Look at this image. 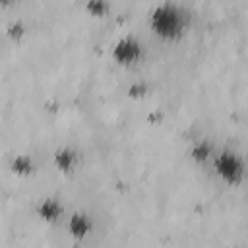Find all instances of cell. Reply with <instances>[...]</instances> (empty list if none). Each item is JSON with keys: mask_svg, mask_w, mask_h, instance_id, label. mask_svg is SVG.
Masks as SVG:
<instances>
[{"mask_svg": "<svg viewBox=\"0 0 248 248\" xmlns=\"http://www.w3.org/2000/svg\"><path fill=\"white\" fill-rule=\"evenodd\" d=\"M153 27H157L159 35L165 37H172L178 33V29L182 27V19L180 14L174 8H161L157 10V14L153 16Z\"/></svg>", "mask_w": 248, "mask_h": 248, "instance_id": "6da1fadb", "label": "cell"}, {"mask_svg": "<svg viewBox=\"0 0 248 248\" xmlns=\"http://www.w3.org/2000/svg\"><path fill=\"white\" fill-rule=\"evenodd\" d=\"M219 170H221L225 176L232 178V180H236L238 174H240V167H238L236 159H232V157H223V159L219 161Z\"/></svg>", "mask_w": 248, "mask_h": 248, "instance_id": "7a4b0ae2", "label": "cell"}]
</instances>
